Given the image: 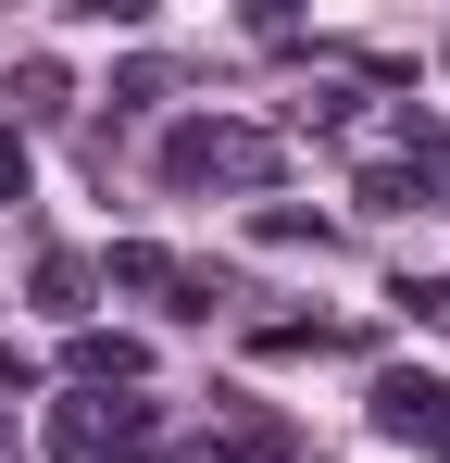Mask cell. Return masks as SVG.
Listing matches in <instances>:
<instances>
[{
	"label": "cell",
	"instance_id": "52a82bcc",
	"mask_svg": "<svg viewBox=\"0 0 450 463\" xmlns=\"http://www.w3.org/2000/svg\"><path fill=\"white\" fill-rule=\"evenodd\" d=\"M113 288H138V301H163V313H175V250L126 238V250H113Z\"/></svg>",
	"mask_w": 450,
	"mask_h": 463
},
{
	"label": "cell",
	"instance_id": "6da1fadb",
	"mask_svg": "<svg viewBox=\"0 0 450 463\" xmlns=\"http://www.w3.org/2000/svg\"><path fill=\"white\" fill-rule=\"evenodd\" d=\"M276 138L263 126H213V113H188L175 138H163V188H276Z\"/></svg>",
	"mask_w": 450,
	"mask_h": 463
},
{
	"label": "cell",
	"instance_id": "5bb4252c",
	"mask_svg": "<svg viewBox=\"0 0 450 463\" xmlns=\"http://www.w3.org/2000/svg\"><path fill=\"white\" fill-rule=\"evenodd\" d=\"M0 463H13V413H0Z\"/></svg>",
	"mask_w": 450,
	"mask_h": 463
},
{
	"label": "cell",
	"instance_id": "7c38bea8",
	"mask_svg": "<svg viewBox=\"0 0 450 463\" xmlns=\"http://www.w3.org/2000/svg\"><path fill=\"white\" fill-rule=\"evenodd\" d=\"M388 301L413 313V326H450V276H400V288H388Z\"/></svg>",
	"mask_w": 450,
	"mask_h": 463
},
{
	"label": "cell",
	"instance_id": "8fae6325",
	"mask_svg": "<svg viewBox=\"0 0 450 463\" xmlns=\"http://www.w3.org/2000/svg\"><path fill=\"white\" fill-rule=\"evenodd\" d=\"M213 463H288V426H276V413H263V426H238V439H225Z\"/></svg>",
	"mask_w": 450,
	"mask_h": 463
},
{
	"label": "cell",
	"instance_id": "4fadbf2b",
	"mask_svg": "<svg viewBox=\"0 0 450 463\" xmlns=\"http://www.w3.org/2000/svg\"><path fill=\"white\" fill-rule=\"evenodd\" d=\"M13 201H25V138L0 126V213H13Z\"/></svg>",
	"mask_w": 450,
	"mask_h": 463
},
{
	"label": "cell",
	"instance_id": "8992f818",
	"mask_svg": "<svg viewBox=\"0 0 450 463\" xmlns=\"http://www.w3.org/2000/svg\"><path fill=\"white\" fill-rule=\"evenodd\" d=\"M88 288H100V276H88L75 250H51V263H38V313H51V326H88Z\"/></svg>",
	"mask_w": 450,
	"mask_h": 463
},
{
	"label": "cell",
	"instance_id": "277c9868",
	"mask_svg": "<svg viewBox=\"0 0 450 463\" xmlns=\"http://www.w3.org/2000/svg\"><path fill=\"white\" fill-rule=\"evenodd\" d=\"M63 376L75 388H138L150 376V338H126V326H75V338H63Z\"/></svg>",
	"mask_w": 450,
	"mask_h": 463
},
{
	"label": "cell",
	"instance_id": "3957f363",
	"mask_svg": "<svg viewBox=\"0 0 450 463\" xmlns=\"http://www.w3.org/2000/svg\"><path fill=\"white\" fill-rule=\"evenodd\" d=\"M375 439H426V451H450V376H413V364H388V376L363 388Z\"/></svg>",
	"mask_w": 450,
	"mask_h": 463
},
{
	"label": "cell",
	"instance_id": "7a4b0ae2",
	"mask_svg": "<svg viewBox=\"0 0 450 463\" xmlns=\"http://www.w3.org/2000/svg\"><path fill=\"white\" fill-rule=\"evenodd\" d=\"M150 401H100V388H75V401H51V463H138L150 451Z\"/></svg>",
	"mask_w": 450,
	"mask_h": 463
},
{
	"label": "cell",
	"instance_id": "9c48e42d",
	"mask_svg": "<svg viewBox=\"0 0 450 463\" xmlns=\"http://www.w3.org/2000/svg\"><path fill=\"white\" fill-rule=\"evenodd\" d=\"M250 238H263V250H325V213H300V201H263V213H250Z\"/></svg>",
	"mask_w": 450,
	"mask_h": 463
},
{
	"label": "cell",
	"instance_id": "5b68a950",
	"mask_svg": "<svg viewBox=\"0 0 450 463\" xmlns=\"http://www.w3.org/2000/svg\"><path fill=\"white\" fill-rule=\"evenodd\" d=\"M250 351L263 364H300V351H363L351 326H313V313H288V326H250Z\"/></svg>",
	"mask_w": 450,
	"mask_h": 463
},
{
	"label": "cell",
	"instance_id": "ba28073f",
	"mask_svg": "<svg viewBox=\"0 0 450 463\" xmlns=\"http://www.w3.org/2000/svg\"><path fill=\"white\" fill-rule=\"evenodd\" d=\"M63 100H75V76L51 63V51H38V63H13V113H25V126H51Z\"/></svg>",
	"mask_w": 450,
	"mask_h": 463
},
{
	"label": "cell",
	"instance_id": "30bf717a",
	"mask_svg": "<svg viewBox=\"0 0 450 463\" xmlns=\"http://www.w3.org/2000/svg\"><path fill=\"white\" fill-rule=\"evenodd\" d=\"M426 188H438L426 163H363V213H413Z\"/></svg>",
	"mask_w": 450,
	"mask_h": 463
}]
</instances>
